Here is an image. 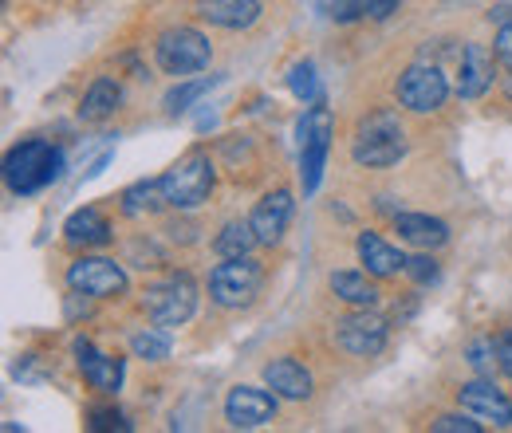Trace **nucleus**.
Returning a JSON list of instances; mask_svg holds the SVG:
<instances>
[{"label":"nucleus","instance_id":"nucleus-1","mask_svg":"<svg viewBox=\"0 0 512 433\" xmlns=\"http://www.w3.org/2000/svg\"><path fill=\"white\" fill-rule=\"evenodd\" d=\"M60 170H64V154L40 138L20 142L4 158V182L12 193H36V189L52 186L60 178Z\"/></svg>","mask_w":512,"mask_h":433},{"label":"nucleus","instance_id":"nucleus-2","mask_svg":"<svg viewBox=\"0 0 512 433\" xmlns=\"http://www.w3.org/2000/svg\"><path fill=\"white\" fill-rule=\"evenodd\" d=\"M402 154H406V134L390 111H375L359 123V134H355V162L359 166L383 170V166H394Z\"/></svg>","mask_w":512,"mask_h":433},{"label":"nucleus","instance_id":"nucleus-3","mask_svg":"<svg viewBox=\"0 0 512 433\" xmlns=\"http://www.w3.org/2000/svg\"><path fill=\"white\" fill-rule=\"evenodd\" d=\"M260 284H264V268L253 256H229L209 272V296L221 308H249L260 296Z\"/></svg>","mask_w":512,"mask_h":433},{"label":"nucleus","instance_id":"nucleus-4","mask_svg":"<svg viewBox=\"0 0 512 433\" xmlns=\"http://www.w3.org/2000/svg\"><path fill=\"white\" fill-rule=\"evenodd\" d=\"M162 189H166V205H174V209H197L213 193V166H209V158L201 150L186 154L182 162H174L162 174Z\"/></svg>","mask_w":512,"mask_h":433},{"label":"nucleus","instance_id":"nucleus-5","mask_svg":"<svg viewBox=\"0 0 512 433\" xmlns=\"http://www.w3.org/2000/svg\"><path fill=\"white\" fill-rule=\"evenodd\" d=\"M154 56H158V67L166 75H193V71L209 67L213 52H209V40L197 28H170V32L158 36Z\"/></svg>","mask_w":512,"mask_h":433},{"label":"nucleus","instance_id":"nucleus-6","mask_svg":"<svg viewBox=\"0 0 512 433\" xmlns=\"http://www.w3.org/2000/svg\"><path fill=\"white\" fill-rule=\"evenodd\" d=\"M142 304H146V315L158 327H182L193 315V308H197V284H193L186 272H178V276L146 288V300Z\"/></svg>","mask_w":512,"mask_h":433},{"label":"nucleus","instance_id":"nucleus-7","mask_svg":"<svg viewBox=\"0 0 512 433\" xmlns=\"http://www.w3.org/2000/svg\"><path fill=\"white\" fill-rule=\"evenodd\" d=\"M327 150H331V115L323 107H312L300 119V182H304V193H316V186H320Z\"/></svg>","mask_w":512,"mask_h":433},{"label":"nucleus","instance_id":"nucleus-8","mask_svg":"<svg viewBox=\"0 0 512 433\" xmlns=\"http://www.w3.org/2000/svg\"><path fill=\"white\" fill-rule=\"evenodd\" d=\"M67 284L79 296L111 300V296H123L127 292V272L115 260H107V256H83V260H75L67 268Z\"/></svg>","mask_w":512,"mask_h":433},{"label":"nucleus","instance_id":"nucleus-9","mask_svg":"<svg viewBox=\"0 0 512 433\" xmlns=\"http://www.w3.org/2000/svg\"><path fill=\"white\" fill-rule=\"evenodd\" d=\"M446 95H449V83L438 63H410L402 71V79H398V103L410 107V111H418V115L438 111L446 103Z\"/></svg>","mask_w":512,"mask_h":433},{"label":"nucleus","instance_id":"nucleus-10","mask_svg":"<svg viewBox=\"0 0 512 433\" xmlns=\"http://www.w3.org/2000/svg\"><path fill=\"white\" fill-rule=\"evenodd\" d=\"M335 335H339V347L355 359H375L386 347V319L375 315L371 308H359L355 315H343L335 323Z\"/></svg>","mask_w":512,"mask_h":433},{"label":"nucleus","instance_id":"nucleus-11","mask_svg":"<svg viewBox=\"0 0 512 433\" xmlns=\"http://www.w3.org/2000/svg\"><path fill=\"white\" fill-rule=\"evenodd\" d=\"M272 414H276V394H268V390L237 386L225 398V418H229L233 430H256V426L272 422Z\"/></svg>","mask_w":512,"mask_h":433},{"label":"nucleus","instance_id":"nucleus-12","mask_svg":"<svg viewBox=\"0 0 512 433\" xmlns=\"http://www.w3.org/2000/svg\"><path fill=\"white\" fill-rule=\"evenodd\" d=\"M457 402H461V410H469V414H477V418H485V422H493V426H512V402L489 382V378H477V382H465L461 390H457Z\"/></svg>","mask_w":512,"mask_h":433},{"label":"nucleus","instance_id":"nucleus-13","mask_svg":"<svg viewBox=\"0 0 512 433\" xmlns=\"http://www.w3.org/2000/svg\"><path fill=\"white\" fill-rule=\"evenodd\" d=\"M493 83V52L485 44H465L457 63V95L461 99H481Z\"/></svg>","mask_w":512,"mask_h":433},{"label":"nucleus","instance_id":"nucleus-14","mask_svg":"<svg viewBox=\"0 0 512 433\" xmlns=\"http://www.w3.org/2000/svg\"><path fill=\"white\" fill-rule=\"evenodd\" d=\"M249 221H253V233L260 245H276V241L284 237L288 221H292V193H288V189L268 193V197L253 209Z\"/></svg>","mask_w":512,"mask_h":433},{"label":"nucleus","instance_id":"nucleus-15","mask_svg":"<svg viewBox=\"0 0 512 433\" xmlns=\"http://www.w3.org/2000/svg\"><path fill=\"white\" fill-rule=\"evenodd\" d=\"M75 363H79L83 378H87L95 390H103V394H115V390L123 386V359L99 355L87 339H79V343H75Z\"/></svg>","mask_w":512,"mask_h":433},{"label":"nucleus","instance_id":"nucleus-16","mask_svg":"<svg viewBox=\"0 0 512 433\" xmlns=\"http://www.w3.org/2000/svg\"><path fill=\"white\" fill-rule=\"evenodd\" d=\"M264 382H268V390H272L276 398L300 402V398L312 394V374L304 371L296 359H272V363L264 367Z\"/></svg>","mask_w":512,"mask_h":433},{"label":"nucleus","instance_id":"nucleus-17","mask_svg":"<svg viewBox=\"0 0 512 433\" xmlns=\"http://www.w3.org/2000/svg\"><path fill=\"white\" fill-rule=\"evenodd\" d=\"M197 12H201L209 24L237 32V28H249V24L260 20V0H201Z\"/></svg>","mask_w":512,"mask_h":433},{"label":"nucleus","instance_id":"nucleus-18","mask_svg":"<svg viewBox=\"0 0 512 433\" xmlns=\"http://www.w3.org/2000/svg\"><path fill=\"white\" fill-rule=\"evenodd\" d=\"M359 260H363V268L371 272V276H398V272H406V256L398 252L394 245H386L383 237H375V233H359Z\"/></svg>","mask_w":512,"mask_h":433},{"label":"nucleus","instance_id":"nucleus-19","mask_svg":"<svg viewBox=\"0 0 512 433\" xmlns=\"http://www.w3.org/2000/svg\"><path fill=\"white\" fill-rule=\"evenodd\" d=\"M64 241L71 248H91V245H107L111 241V225H107V217L99 213V209H79V213H71L64 225Z\"/></svg>","mask_w":512,"mask_h":433},{"label":"nucleus","instance_id":"nucleus-20","mask_svg":"<svg viewBox=\"0 0 512 433\" xmlns=\"http://www.w3.org/2000/svg\"><path fill=\"white\" fill-rule=\"evenodd\" d=\"M394 229L406 245L418 248H438L449 241V229L438 221V217H426V213H398L394 217Z\"/></svg>","mask_w":512,"mask_h":433},{"label":"nucleus","instance_id":"nucleus-21","mask_svg":"<svg viewBox=\"0 0 512 433\" xmlns=\"http://www.w3.org/2000/svg\"><path fill=\"white\" fill-rule=\"evenodd\" d=\"M119 103H123V87H119L115 79L99 75V79L87 87V95H83L79 119H87V123H103L107 115H115V107H119Z\"/></svg>","mask_w":512,"mask_h":433},{"label":"nucleus","instance_id":"nucleus-22","mask_svg":"<svg viewBox=\"0 0 512 433\" xmlns=\"http://www.w3.org/2000/svg\"><path fill=\"white\" fill-rule=\"evenodd\" d=\"M331 292L339 300H347L351 308H375L379 304V288L363 272H335L331 276Z\"/></svg>","mask_w":512,"mask_h":433},{"label":"nucleus","instance_id":"nucleus-23","mask_svg":"<svg viewBox=\"0 0 512 433\" xmlns=\"http://www.w3.org/2000/svg\"><path fill=\"white\" fill-rule=\"evenodd\" d=\"M253 245H260L253 233V221H229L221 233H217V241H213V252L221 256V260H229V256H249Z\"/></svg>","mask_w":512,"mask_h":433},{"label":"nucleus","instance_id":"nucleus-24","mask_svg":"<svg viewBox=\"0 0 512 433\" xmlns=\"http://www.w3.org/2000/svg\"><path fill=\"white\" fill-rule=\"evenodd\" d=\"M166 205V189H162V178L158 182H138V186H130L123 193V213L127 217H146V213H154V209H162Z\"/></svg>","mask_w":512,"mask_h":433},{"label":"nucleus","instance_id":"nucleus-25","mask_svg":"<svg viewBox=\"0 0 512 433\" xmlns=\"http://www.w3.org/2000/svg\"><path fill=\"white\" fill-rule=\"evenodd\" d=\"M130 351H134L138 359H146V363H162V359L170 355V335L146 327V331H138V335L130 339Z\"/></svg>","mask_w":512,"mask_h":433},{"label":"nucleus","instance_id":"nucleus-26","mask_svg":"<svg viewBox=\"0 0 512 433\" xmlns=\"http://www.w3.org/2000/svg\"><path fill=\"white\" fill-rule=\"evenodd\" d=\"M213 83H217V75H201V79H190V83H178V87L166 95V107H170L174 115L190 111L193 103H197V99H201V95H205Z\"/></svg>","mask_w":512,"mask_h":433},{"label":"nucleus","instance_id":"nucleus-27","mask_svg":"<svg viewBox=\"0 0 512 433\" xmlns=\"http://www.w3.org/2000/svg\"><path fill=\"white\" fill-rule=\"evenodd\" d=\"M288 87H292L296 99L320 103V79H316V67H312V63H296L292 75H288Z\"/></svg>","mask_w":512,"mask_h":433},{"label":"nucleus","instance_id":"nucleus-28","mask_svg":"<svg viewBox=\"0 0 512 433\" xmlns=\"http://www.w3.org/2000/svg\"><path fill=\"white\" fill-rule=\"evenodd\" d=\"M469 367L481 374V378H493V371H501L493 339H473V343H469Z\"/></svg>","mask_w":512,"mask_h":433},{"label":"nucleus","instance_id":"nucleus-29","mask_svg":"<svg viewBox=\"0 0 512 433\" xmlns=\"http://www.w3.org/2000/svg\"><path fill=\"white\" fill-rule=\"evenodd\" d=\"M87 418H91L87 426H91V430H99V433L103 430H130V422L115 410V406H91V410H87Z\"/></svg>","mask_w":512,"mask_h":433},{"label":"nucleus","instance_id":"nucleus-30","mask_svg":"<svg viewBox=\"0 0 512 433\" xmlns=\"http://www.w3.org/2000/svg\"><path fill=\"white\" fill-rule=\"evenodd\" d=\"M367 12V0H331L327 4V16L335 20V24H351V20H359Z\"/></svg>","mask_w":512,"mask_h":433},{"label":"nucleus","instance_id":"nucleus-31","mask_svg":"<svg viewBox=\"0 0 512 433\" xmlns=\"http://www.w3.org/2000/svg\"><path fill=\"white\" fill-rule=\"evenodd\" d=\"M434 433H481V422H469L465 414H442L438 422H430Z\"/></svg>","mask_w":512,"mask_h":433},{"label":"nucleus","instance_id":"nucleus-32","mask_svg":"<svg viewBox=\"0 0 512 433\" xmlns=\"http://www.w3.org/2000/svg\"><path fill=\"white\" fill-rule=\"evenodd\" d=\"M406 272H410L418 284H430V280H438V264H434L430 256H414V260H406Z\"/></svg>","mask_w":512,"mask_h":433},{"label":"nucleus","instance_id":"nucleus-33","mask_svg":"<svg viewBox=\"0 0 512 433\" xmlns=\"http://www.w3.org/2000/svg\"><path fill=\"white\" fill-rule=\"evenodd\" d=\"M493 347H497V363H501V371L512 374V327H505V331L493 339Z\"/></svg>","mask_w":512,"mask_h":433},{"label":"nucleus","instance_id":"nucleus-34","mask_svg":"<svg viewBox=\"0 0 512 433\" xmlns=\"http://www.w3.org/2000/svg\"><path fill=\"white\" fill-rule=\"evenodd\" d=\"M398 4H402V0H367V16H371V20H390V16L398 12Z\"/></svg>","mask_w":512,"mask_h":433},{"label":"nucleus","instance_id":"nucleus-35","mask_svg":"<svg viewBox=\"0 0 512 433\" xmlns=\"http://www.w3.org/2000/svg\"><path fill=\"white\" fill-rule=\"evenodd\" d=\"M497 60L512 71V24H501V36H497Z\"/></svg>","mask_w":512,"mask_h":433},{"label":"nucleus","instance_id":"nucleus-36","mask_svg":"<svg viewBox=\"0 0 512 433\" xmlns=\"http://www.w3.org/2000/svg\"><path fill=\"white\" fill-rule=\"evenodd\" d=\"M489 20H497V24H512V4H497V8L489 12Z\"/></svg>","mask_w":512,"mask_h":433}]
</instances>
